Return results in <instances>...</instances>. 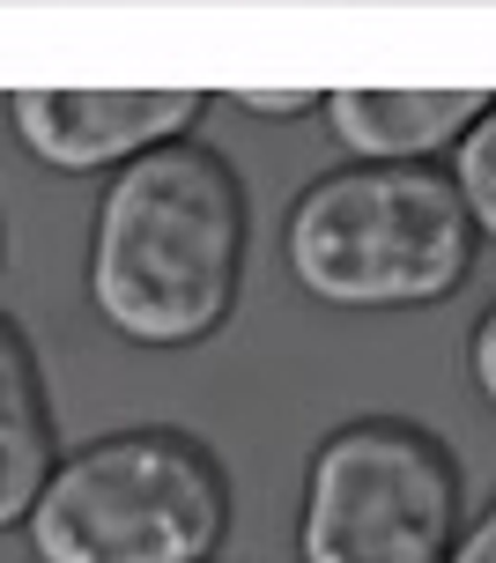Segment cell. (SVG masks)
<instances>
[{
  "label": "cell",
  "mask_w": 496,
  "mask_h": 563,
  "mask_svg": "<svg viewBox=\"0 0 496 563\" xmlns=\"http://www.w3.org/2000/svg\"><path fill=\"white\" fill-rule=\"evenodd\" d=\"M245 289V186L200 141L148 148L111 170L89 230V305L141 349H186L230 319Z\"/></svg>",
  "instance_id": "obj_1"
},
{
  "label": "cell",
  "mask_w": 496,
  "mask_h": 563,
  "mask_svg": "<svg viewBox=\"0 0 496 563\" xmlns=\"http://www.w3.org/2000/svg\"><path fill=\"white\" fill-rule=\"evenodd\" d=\"M282 253L333 311H422L474 275V216L438 164H349L297 194Z\"/></svg>",
  "instance_id": "obj_2"
},
{
  "label": "cell",
  "mask_w": 496,
  "mask_h": 563,
  "mask_svg": "<svg viewBox=\"0 0 496 563\" xmlns=\"http://www.w3.org/2000/svg\"><path fill=\"white\" fill-rule=\"evenodd\" d=\"M23 527L37 563H208L230 534V475L186 430H111L59 460Z\"/></svg>",
  "instance_id": "obj_3"
},
{
  "label": "cell",
  "mask_w": 496,
  "mask_h": 563,
  "mask_svg": "<svg viewBox=\"0 0 496 563\" xmlns=\"http://www.w3.org/2000/svg\"><path fill=\"white\" fill-rule=\"evenodd\" d=\"M304 563H452L460 460L400 416L341 422L304 475Z\"/></svg>",
  "instance_id": "obj_4"
},
{
  "label": "cell",
  "mask_w": 496,
  "mask_h": 563,
  "mask_svg": "<svg viewBox=\"0 0 496 563\" xmlns=\"http://www.w3.org/2000/svg\"><path fill=\"white\" fill-rule=\"evenodd\" d=\"M208 112V89H15L8 119L37 164L53 170H126L148 148L186 141Z\"/></svg>",
  "instance_id": "obj_5"
},
{
  "label": "cell",
  "mask_w": 496,
  "mask_h": 563,
  "mask_svg": "<svg viewBox=\"0 0 496 563\" xmlns=\"http://www.w3.org/2000/svg\"><path fill=\"white\" fill-rule=\"evenodd\" d=\"M496 89H327V119L333 141L356 156V164H430L452 156L467 126L489 112Z\"/></svg>",
  "instance_id": "obj_6"
},
{
  "label": "cell",
  "mask_w": 496,
  "mask_h": 563,
  "mask_svg": "<svg viewBox=\"0 0 496 563\" xmlns=\"http://www.w3.org/2000/svg\"><path fill=\"white\" fill-rule=\"evenodd\" d=\"M53 467H59V430L53 400H45V371H37V349L23 341V327L0 311V534L30 519Z\"/></svg>",
  "instance_id": "obj_7"
},
{
  "label": "cell",
  "mask_w": 496,
  "mask_h": 563,
  "mask_svg": "<svg viewBox=\"0 0 496 563\" xmlns=\"http://www.w3.org/2000/svg\"><path fill=\"white\" fill-rule=\"evenodd\" d=\"M452 186H460V200L474 216V238H496V97L467 126V141L452 148Z\"/></svg>",
  "instance_id": "obj_8"
},
{
  "label": "cell",
  "mask_w": 496,
  "mask_h": 563,
  "mask_svg": "<svg viewBox=\"0 0 496 563\" xmlns=\"http://www.w3.org/2000/svg\"><path fill=\"white\" fill-rule=\"evenodd\" d=\"M230 104H238V112H252V119H304V112H327V97H319V89H238Z\"/></svg>",
  "instance_id": "obj_9"
},
{
  "label": "cell",
  "mask_w": 496,
  "mask_h": 563,
  "mask_svg": "<svg viewBox=\"0 0 496 563\" xmlns=\"http://www.w3.org/2000/svg\"><path fill=\"white\" fill-rule=\"evenodd\" d=\"M467 364H474V386L496 400V305L474 319V341H467Z\"/></svg>",
  "instance_id": "obj_10"
},
{
  "label": "cell",
  "mask_w": 496,
  "mask_h": 563,
  "mask_svg": "<svg viewBox=\"0 0 496 563\" xmlns=\"http://www.w3.org/2000/svg\"><path fill=\"white\" fill-rule=\"evenodd\" d=\"M452 563H496V505L474 519L467 534H460V549H452Z\"/></svg>",
  "instance_id": "obj_11"
}]
</instances>
